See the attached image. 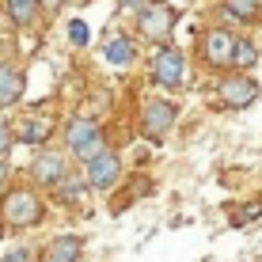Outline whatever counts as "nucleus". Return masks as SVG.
Masks as SVG:
<instances>
[{
    "instance_id": "nucleus-4",
    "label": "nucleus",
    "mask_w": 262,
    "mask_h": 262,
    "mask_svg": "<svg viewBox=\"0 0 262 262\" xmlns=\"http://www.w3.org/2000/svg\"><path fill=\"white\" fill-rule=\"evenodd\" d=\"M118 175H122V160H118V152H111V148H103V152H95L92 160H84V183L92 186V190L114 186Z\"/></svg>"
},
{
    "instance_id": "nucleus-23",
    "label": "nucleus",
    "mask_w": 262,
    "mask_h": 262,
    "mask_svg": "<svg viewBox=\"0 0 262 262\" xmlns=\"http://www.w3.org/2000/svg\"><path fill=\"white\" fill-rule=\"evenodd\" d=\"M144 0H122V8H141Z\"/></svg>"
},
{
    "instance_id": "nucleus-11",
    "label": "nucleus",
    "mask_w": 262,
    "mask_h": 262,
    "mask_svg": "<svg viewBox=\"0 0 262 262\" xmlns=\"http://www.w3.org/2000/svg\"><path fill=\"white\" fill-rule=\"evenodd\" d=\"M23 88H27L23 72L0 61V106H8V103H19V99H23Z\"/></svg>"
},
{
    "instance_id": "nucleus-14",
    "label": "nucleus",
    "mask_w": 262,
    "mask_h": 262,
    "mask_svg": "<svg viewBox=\"0 0 262 262\" xmlns=\"http://www.w3.org/2000/svg\"><path fill=\"white\" fill-rule=\"evenodd\" d=\"M19 141H23V144H46V141H50V122L27 118V122L19 125Z\"/></svg>"
},
{
    "instance_id": "nucleus-10",
    "label": "nucleus",
    "mask_w": 262,
    "mask_h": 262,
    "mask_svg": "<svg viewBox=\"0 0 262 262\" xmlns=\"http://www.w3.org/2000/svg\"><path fill=\"white\" fill-rule=\"evenodd\" d=\"M80 251H84V239L80 236H57L46 251H42L38 262H76Z\"/></svg>"
},
{
    "instance_id": "nucleus-20",
    "label": "nucleus",
    "mask_w": 262,
    "mask_h": 262,
    "mask_svg": "<svg viewBox=\"0 0 262 262\" xmlns=\"http://www.w3.org/2000/svg\"><path fill=\"white\" fill-rule=\"evenodd\" d=\"M0 262H31V251H27V247H15V251H8Z\"/></svg>"
},
{
    "instance_id": "nucleus-15",
    "label": "nucleus",
    "mask_w": 262,
    "mask_h": 262,
    "mask_svg": "<svg viewBox=\"0 0 262 262\" xmlns=\"http://www.w3.org/2000/svg\"><path fill=\"white\" fill-rule=\"evenodd\" d=\"M258 8H262V0H224V12L232 19H243V23L258 19Z\"/></svg>"
},
{
    "instance_id": "nucleus-7",
    "label": "nucleus",
    "mask_w": 262,
    "mask_h": 262,
    "mask_svg": "<svg viewBox=\"0 0 262 262\" xmlns=\"http://www.w3.org/2000/svg\"><path fill=\"white\" fill-rule=\"evenodd\" d=\"M175 118L179 114L167 99H148L141 111V129H144V137L160 141V137H167V129H175Z\"/></svg>"
},
{
    "instance_id": "nucleus-12",
    "label": "nucleus",
    "mask_w": 262,
    "mask_h": 262,
    "mask_svg": "<svg viewBox=\"0 0 262 262\" xmlns=\"http://www.w3.org/2000/svg\"><path fill=\"white\" fill-rule=\"evenodd\" d=\"M103 53H106V61H111L114 69H129V65H133V57H137L133 42H129V38H122V34L106 42V50H103Z\"/></svg>"
},
{
    "instance_id": "nucleus-21",
    "label": "nucleus",
    "mask_w": 262,
    "mask_h": 262,
    "mask_svg": "<svg viewBox=\"0 0 262 262\" xmlns=\"http://www.w3.org/2000/svg\"><path fill=\"white\" fill-rule=\"evenodd\" d=\"M8 175H12V167H8V160H0V186L8 183Z\"/></svg>"
},
{
    "instance_id": "nucleus-13",
    "label": "nucleus",
    "mask_w": 262,
    "mask_h": 262,
    "mask_svg": "<svg viewBox=\"0 0 262 262\" xmlns=\"http://www.w3.org/2000/svg\"><path fill=\"white\" fill-rule=\"evenodd\" d=\"M8 19L15 27H31L38 19V0H8Z\"/></svg>"
},
{
    "instance_id": "nucleus-17",
    "label": "nucleus",
    "mask_w": 262,
    "mask_h": 262,
    "mask_svg": "<svg viewBox=\"0 0 262 262\" xmlns=\"http://www.w3.org/2000/svg\"><path fill=\"white\" fill-rule=\"evenodd\" d=\"M232 216H236V224H239V228H243V224H255L258 216H262V205H258V202H251V205H243V209H236Z\"/></svg>"
},
{
    "instance_id": "nucleus-1",
    "label": "nucleus",
    "mask_w": 262,
    "mask_h": 262,
    "mask_svg": "<svg viewBox=\"0 0 262 262\" xmlns=\"http://www.w3.org/2000/svg\"><path fill=\"white\" fill-rule=\"evenodd\" d=\"M0 216L15 228H31V224H42V202L34 190H12L4 194V205H0Z\"/></svg>"
},
{
    "instance_id": "nucleus-9",
    "label": "nucleus",
    "mask_w": 262,
    "mask_h": 262,
    "mask_svg": "<svg viewBox=\"0 0 262 262\" xmlns=\"http://www.w3.org/2000/svg\"><path fill=\"white\" fill-rule=\"evenodd\" d=\"M65 175H69V164H65V156H57V152H42V156L34 160V179H38L42 186H57Z\"/></svg>"
},
{
    "instance_id": "nucleus-19",
    "label": "nucleus",
    "mask_w": 262,
    "mask_h": 262,
    "mask_svg": "<svg viewBox=\"0 0 262 262\" xmlns=\"http://www.w3.org/2000/svg\"><path fill=\"white\" fill-rule=\"evenodd\" d=\"M8 148H12V125L0 118V156H8Z\"/></svg>"
},
{
    "instance_id": "nucleus-2",
    "label": "nucleus",
    "mask_w": 262,
    "mask_h": 262,
    "mask_svg": "<svg viewBox=\"0 0 262 262\" xmlns=\"http://www.w3.org/2000/svg\"><path fill=\"white\" fill-rule=\"evenodd\" d=\"M175 19H179V12L171 4H164V0L137 8V27H141L144 38H152V42H164L171 34V27H175Z\"/></svg>"
},
{
    "instance_id": "nucleus-24",
    "label": "nucleus",
    "mask_w": 262,
    "mask_h": 262,
    "mask_svg": "<svg viewBox=\"0 0 262 262\" xmlns=\"http://www.w3.org/2000/svg\"><path fill=\"white\" fill-rule=\"evenodd\" d=\"M0 236H4V224H0Z\"/></svg>"
},
{
    "instance_id": "nucleus-22",
    "label": "nucleus",
    "mask_w": 262,
    "mask_h": 262,
    "mask_svg": "<svg viewBox=\"0 0 262 262\" xmlns=\"http://www.w3.org/2000/svg\"><path fill=\"white\" fill-rule=\"evenodd\" d=\"M38 8H46V12H53V8H61V0H38Z\"/></svg>"
},
{
    "instance_id": "nucleus-16",
    "label": "nucleus",
    "mask_w": 262,
    "mask_h": 262,
    "mask_svg": "<svg viewBox=\"0 0 262 262\" xmlns=\"http://www.w3.org/2000/svg\"><path fill=\"white\" fill-rule=\"evenodd\" d=\"M258 61V50H255V42H247V38H236V50H232V69H251Z\"/></svg>"
},
{
    "instance_id": "nucleus-8",
    "label": "nucleus",
    "mask_w": 262,
    "mask_h": 262,
    "mask_svg": "<svg viewBox=\"0 0 262 262\" xmlns=\"http://www.w3.org/2000/svg\"><path fill=\"white\" fill-rule=\"evenodd\" d=\"M202 50H205V61H209L213 69H232V50H236V34L224 31V27H213V31L202 38Z\"/></svg>"
},
{
    "instance_id": "nucleus-18",
    "label": "nucleus",
    "mask_w": 262,
    "mask_h": 262,
    "mask_svg": "<svg viewBox=\"0 0 262 262\" xmlns=\"http://www.w3.org/2000/svg\"><path fill=\"white\" fill-rule=\"evenodd\" d=\"M69 38L76 42V46H84V42H88V23L84 19H72L69 23Z\"/></svg>"
},
{
    "instance_id": "nucleus-6",
    "label": "nucleus",
    "mask_w": 262,
    "mask_h": 262,
    "mask_svg": "<svg viewBox=\"0 0 262 262\" xmlns=\"http://www.w3.org/2000/svg\"><path fill=\"white\" fill-rule=\"evenodd\" d=\"M216 95H221L224 106H232V111H243V106H251V103L262 95V88L247 76V72H239V76H224L221 88H216Z\"/></svg>"
},
{
    "instance_id": "nucleus-3",
    "label": "nucleus",
    "mask_w": 262,
    "mask_h": 262,
    "mask_svg": "<svg viewBox=\"0 0 262 262\" xmlns=\"http://www.w3.org/2000/svg\"><path fill=\"white\" fill-rule=\"evenodd\" d=\"M65 141H69V152L72 156H80V160H92L95 152H103L106 148V141H103V129H99L95 122H88V118H76L65 129Z\"/></svg>"
},
{
    "instance_id": "nucleus-5",
    "label": "nucleus",
    "mask_w": 262,
    "mask_h": 262,
    "mask_svg": "<svg viewBox=\"0 0 262 262\" xmlns=\"http://www.w3.org/2000/svg\"><path fill=\"white\" fill-rule=\"evenodd\" d=\"M148 69H152V80H156L160 88H179L186 80V57L179 50H171V46L152 53V65Z\"/></svg>"
}]
</instances>
